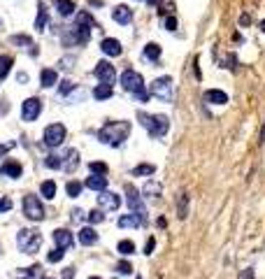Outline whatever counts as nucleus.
I'll list each match as a JSON object with an SVG mask.
<instances>
[{
    "label": "nucleus",
    "instance_id": "obj_1",
    "mask_svg": "<svg viewBox=\"0 0 265 279\" xmlns=\"http://www.w3.org/2000/svg\"><path fill=\"white\" fill-rule=\"evenodd\" d=\"M128 133H130V123L128 121H109L98 130V137H100V142H105L109 147H121L123 140L128 137Z\"/></svg>",
    "mask_w": 265,
    "mask_h": 279
},
{
    "label": "nucleus",
    "instance_id": "obj_2",
    "mask_svg": "<svg viewBox=\"0 0 265 279\" xmlns=\"http://www.w3.org/2000/svg\"><path fill=\"white\" fill-rule=\"evenodd\" d=\"M140 123L149 130L151 137H163V135L168 133V116L165 114H145V112H140L138 114Z\"/></svg>",
    "mask_w": 265,
    "mask_h": 279
},
{
    "label": "nucleus",
    "instance_id": "obj_3",
    "mask_svg": "<svg viewBox=\"0 0 265 279\" xmlns=\"http://www.w3.org/2000/svg\"><path fill=\"white\" fill-rule=\"evenodd\" d=\"M17 244L24 254H37L40 247H42V235H40L37 228H24L17 235Z\"/></svg>",
    "mask_w": 265,
    "mask_h": 279
},
{
    "label": "nucleus",
    "instance_id": "obj_4",
    "mask_svg": "<svg viewBox=\"0 0 265 279\" xmlns=\"http://www.w3.org/2000/svg\"><path fill=\"white\" fill-rule=\"evenodd\" d=\"M24 214L28 219H33V221H42L44 219V207H42V202L37 200L35 195H26L24 198Z\"/></svg>",
    "mask_w": 265,
    "mask_h": 279
},
{
    "label": "nucleus",
    "instance_id": "obj_5",
    "mask_svg": "<svg viewBox=\"0 0 265 279\" xmlns=\"http://www.w3.org/2000/svg\"><path fill=\"white\" fill-rule=\"evenodd\" d=\"M151 96H156V98H161V100H172V79L170 77H161V79H156L154 84H151Z\"/></svg>",
    "mask_w": 265,
    "mask_h": 279
},
{
    "label": "nucleus",
    "instance_id": "obj_6",
    "mask_svg": "<svg viewBox=\"0 0 265 279\" xmlns=\"http://www.w3.org/2000/svg\"><path fill=\"white\" fill-rule=\"evenodd\" d=\"M63 140H65V126H63V123H51V126H47V130H44V145L58 147V145H63Z\"/></svg>",
    "mask_w": 265,
    "mask_h": 279
},
{
    "label": "nucleus",
    "instance_id": "obj_7",
    "mask_svg": "<svg viewBox=\"0 0 265 279\" xmlns=\"http://www.w3.org/2000/svg\"><path fill=\"white\" fill-rule=\"evenodd\" d=\"M93 75L98 77V82L100 84H107V86H112L116 82V73H114V65L112 63H107V61H100L96 65V70H93Z\"/></svg>",
    "mask_w": 265,
    "mask_h": 279
},
{
    "label": "nucleus",
    "instance_id": "obj_8",
    "mask_svg": "<svg viewBox=\"0 0 265 279\" xmlns=\"http://www.w3.org/2000/svg\"><path fill=\"white\" fill-rule=\"evenodd\" d=\"M121 86H123L126 91L135 93L138 89L145 86V79H142L140 73H135V70H123V73H121Z\"/></svg>",
    "mask_w": 265,
    "mask_h": 279
},
{
    "label": "nucleus",
    "instance_id": "obj_9",
    "mask_svg": "<svg viewBox=\"0 0 265 279\" xmlns=\"http://www.w3.org/2000/svg\"><path fill=\"white\" fill-rule=\"evenodd\" d=\"M40 112H42L40 98H28V100H24V105H21V119H24V121H35L37 116H40Z\"/></svg>",
    "mask_w": 265,
    "mask_h": 279
},
{
    "label": "nucleus",
    "instance_id": "obj_10",
    "mask_svg": "<svg viewBox=\"0 0 265 279\" xmlns=\"http://www.w3.org/2000/svg\"><path fill=\"white\" fill-rule=\"evenodd\" d=\"M98 205L103 207V210H119V205H121V198L116 193H112V191H98Z\"/></svg>",
    "mask_w": 265,
    "mask_h": 279
},
{
    "label": "nucleus",
    "instance_id": "obj_11",
    "mask_svg": "<svg viewBox=\"0 0 265 279\" xmlns=\"http://www.w3.org/2000/svg\"><path fill=\"white\" fill-rule=\"evenodd\" d=\"M128 205H130V210L138 214L140 219H145L147 207H145V202H142V198H140V193L132 186H128Z\"/></svg>",
    "mask_w": 265,
    "mask_h": 279
},
{
    "label": "nucleus",
    "instance_id": "obj_12",
    "mask_svg": "<svg viewBox=\"0 0 265 279\" xmlns=\"http://www.w3.org/2000/svg\"><path fill=\"white\" fill-rule=\"evenodd\" d=\"M112 19L121 26H128L132 21V10L128 5H116L114 10H112Z\"/></svg>",
    "mask_w": 265,
    "mask_h": 279
},
{
    "label": "nucleus",
    "instance_id": "obj_13",
    "mask_svg": "<svg viewBox=\"0 0 265 279\" xmlns=\"http://www.w3.org/2000/svg\"><path fill=\"white\" fill-rule=\"evenodd\" d=\"M21 172H24V168H21V163H17V161H7V163L0 165V175L7 177V179H19Z\"/></svg>",
    "mask_w": 265,
    "mask_h": 279
},
{
    "label": "nucleus",
    "instance_id": "obj_14",
    "mask_svg": "<svg viewBox=\"0 0 265 279\" xmlns=\"http://www.w3.org/2000/svg\"><path fill=\"white\" fill-rule=\"evenodd\" d=\"M100 49H103V54H107V56H121V51H123L121 42L114 40V37H105L103 42H100Z\"/></svg>",
    "mask_w": 265,
    "mask_h": 279
},
{
    "label": "nucleus",
    "instance_id": "obj_15",
    "mask_svg": "<svg viewBox=\"0 0 265 279\" xmlns=\"http://www.w3.org/2000/svg\"><path fill=\"white\" fill-rule=\"evenodd\" d=\"M54 240H56V244H58V249H63V251H68V249L73 247V233L65 231V228L54 231Z\"/></svg>",
    "mask_w": 265,
    "mask_h": 279
},
{
    "label": "nucleus",
    "instance_id": "obj_16",
    "mask_svg": "<svg viewBox=\"0 0 265 279\" xmlns=\"http://www.w3.org/2000/svg\"><path fill=\"white\" fill-rule=\"evenodd\" d=\"M142 221L145 219H140L138 214H123V217H119V228H140L142 226Z\"/></svg>",
    "mask_w": 265,
    "mask_h": 279
},
{
    "label": "nucleus",
    "instance_id": "obj_17",
    "mask_svg": "<svg viewBox=\"0 0 265 279\" xmlns=\"http://www.w3.org/2000/svg\"><path fill=\"white\" fill-rule=\"evenodd\" d=\"M205 100L212 105H226L228 103V96L223 91H219V89H210V91L205 93Z\"/></svg>",
    "mask_w": 265,
    "mask_h": 279
},
{
    "label": "nucleus",
    "instance_id": "obj_18",
    "mask_svg": "<svg viewBox=\"0 0 265 279\" xmlns=\"http://www.w3.org/2000/svg\"><path fill=\"white\" fill-rule=\"evenodd\" d=\"M105 186H107V177L105 175H91L86 179V188H91V191H103Z\"/></svg>",
    "mask_w": 265,
    "mask_h": 279
},
{
    "label": "nucleus",
    "instance_id": "obj_19",
    "mask_svg": "<svg viewBox=\"0 0 265 279\" xmlns=\"http://www.w3.org/2000/svg\"><path fill=\"white\" fill-rule=\"evenodd\" d=\"M40 82H42L44 89H51V86L58 82V75H56V70H51V67H44L42 73H40Z\"/></svg>",
    "mask_w": 265,
    "mask_h": 279
},
{
    "label": "nucleus",
    "instance_id": "obj_20",
    "mask_svg": "<svg viewBox=\"0 0 265 279\" xmlns=\"http://www.w3.org/2000/svg\"><path fill=\"white\" fill-rule=\"evenodd\" d=\"M163 191V186L156 182V179H149V182L142 186V195H147V198H158Z\"/></svg>",
    "mask_w": 265,
    "mask_h": 279
},
{
    "label": "nucleus",
    "instance_id": "obj_21",
    "mask_svg": "<svg viewBox=\"0 0 265 279\" xmlns=\"http://www.w3.org/2000/svg\"><path fill=\"white\" fill-rule=\"evenodd\" d=\"M79 242L84 244V247H91V244L98 242V233L93 228H82L79 231Z\"/></svg>",
    "mask_w": 265,
    "mask_h": 279
},
{
    "label": "nucleus",
    "instance_id": "obj_22",
    "mask_svg": "<svg viewBox=\"0 0 265 279\" xmlns=\"http://www.w3.org/2000/svg\"><path fill=\"white\" fill-rule=\"evenodd\" d=\"M47 21H49V17H47V10H44V3H40L37 5V19H35V28L40 33L47 28Z\"/></svg>",
    "mask_w": 265,
    "mask_h": 279
},
{
    "label": "nucleus",
    "instance_id": "obj_23",
    "mask_svg": "<svg viewBox=\"0 0 265 279\" xmlns=\"http://www.w3.org/2000/svg\"><path fill=\"white\" fill-rule=\"evenodd\" d=\"M56 10L60 17H70L75 12V3L73 0H56Z\"/></svg>",
    "mask_w": 265,
    "mask_h": 279
},
{
    "label": "nucleus",
    "instance_id": "obj_24",
    "mask_svg": "<svg viewBox=\"0 0 265 279\" xmlns=\"http://www.w3.org/2000/svg\"><path fill=\"white\" fill-rule=\"evenodd\" d=\"M77 165H79V152L77 149H70V152H68V161L63 163V168H65V172H73Z\"/></svg>",
    "mask_w": 265,
    "mask_h": 279
},
{
    "label": "nucleus",
    "instance_id": "obj_25",
    "mask_svg": "<svg viewBox=\"0 0 265 279\" xmlns=\"http://www.w3.org/2000/svg\"><path fill=\"white\" fill-rule=\"evenodd\" d=\"M93 98H96V100H107V98H112V86L98 84L96 89H93Z\"/></svg>",
    "mask_w": 265,
    "mask_h": 279
},
{
    "label": "nucleus",
    "instance_id": "obj_26",
    "mask_svg": "<svg viewBox=\"0 0 265 279\" xmlns=\"http://www.w3.org/2000/svg\"><path fill=\"white\" fill-rule=\"evenodd\" d=\"M12 56H0V79H5L7 75H10V70H12Z\"/></svg>",
    "mask_w": 265,
    "mask_h": 279
},
{
    "label": "nucleus",
    "instance_id": "obj_27",
    "mask_svg": "<svg viewBox=\"0 0 265 279\" xmlns=\"http://www.w3.org/2000/svg\"><path fill=\"white\" fill-rule=\"evenodd\" d=\"M145 56L149 61H158V58H161V47H158L156 42H149L145 47Z\"/></svg>",
    "mask_w": 265,
    "mask_h": 279
},
{
    "label": "nucleus",
    "instance_id": "obj_28",
    "mask_svg": "<svg viewBox=\"0 0 265 279\" xmlns=\"http://www.w3.org/2000/svg\"><path fill=\"white\" fill-rule=\"evenodd\" d=\"M40 191H42V195L47 198V200H51L56 195V184L49 179V182H42V186H40Z\"/></svg>",
    "mask_w": 265,
    "mask_h": 279
},
{
    "label": "nucleus",
    "instance_id": "obj_29",
    "mask_svg": "<svg viewBox=\"0 0 265 279\" xmlns=\"http://www.w3.org/2000/svg\"><path fill=\"white\" fill-rule=\"evenodd\" d=\"M119 254H123V256L135 254V242H130V240H121L119 242Z\"/></svg>",
    "mask_w": 265,
    "mask_h": 279
},
{
    "label": "nucleus",
    "instance_id": "obj_30",
    "mask_svg": "<svg viewBox=\"0 0 265 279\" xmlns=\"http://www.w3.org/2000/svg\"><path fill=\"white\" fill-rule=\"evenodd\" d=\"M89 170L93 175H107V165L100 163V161H93V163H89Z\"/></svg>",
    "mask_w": 265,
    "mask_h": 279
},
{
    "label": "nucleus",
    "instance_id": "obj_31",
    "mask_svg": "<svg viewBox=\"0 0 265 279\" xmlns=\"http://www.w3.org/2000/svg\"><path fill=\"white\" fill-rule=\"evenodd\" d=\"M154 172H156V168H154V165L142 163V165H138V168L132 170V175H135V177H140V175H154Z\"/></svg>",
    "mask_w": 265,
    "mask_h": 279
},
{
    "label": "nucleus",
    "instance_id": "obj_32",
    "mask_svg": "<svg viewBox=\"0 0 265 279\" xmlns=\"http://www.w3.org/2000/svg\"><path fill=\"white\" fill-rule=\"evenodd\" d=\"M44 165H47V168H51V170H58L60 165V156H56V154H51V156H47L44 158Z\"/></svg>",
    "mask_w": 265,
    "mask_h": 279
},
{
    "label": "nucleus",
    "instance_id": "obj_33",
    "mask_svg": "<svg viewBox=\"0 0 265 279\" xmlns=\"http://www.w3.org/2000/svg\"><path fill=\"white\" fill-rule=\"evenodd\" d=\"M82 186H84L82 182H70L68 184V195H70V198H77V195L82 193Z\"/></svg>",
    "mask_w": 265,
    "mask_h": 279
},
{
    "label": "nucleus",
    "instance_id": "obj_34",
    "mask_svg": "<svg viewBox=\"0 0 265 279\" xmlns=\"http://www.w3.org/2000/svg\"><path fill=\"white\" fill-rule=\"evenodd\" d=\"M86 219H89L91 224H100V221H105V214L100 212V210H93V212L86 214Z\"/></svg>",
    "mask_w": 265,
    "mask_h": 279
},
{
    "label": "nucleus",
    "instance_id": "obj_35",
    "mask_svg": "<svg viewBox=\"0 0 265 279\" xmlns=\"http://www.w3.org/2000/svg\"><path fill=\"white\" fill-rule=\"evenodd\" d=\"M58 91H60V96H65V93L75 91V82H70V79H65V82H60Z\"/></svg>",
    "mask_w": 265,
    "mask_h": 279
},
{
    "label": "nucleus",
    "instance_id": "obj_36",
    "mask_svg": "<svg viewBox=\"0 0 265 279\" xmlns=\"http://www.w3.org/2000/svg\"><path fill=\"white\" fill-rule=\"evenodd\" d=\"M63 254H65L63 249H54V251H51V254L47 256V261H49V263H58L60 258H63Z\"/></svg>",
    "mask_w": 265,
    "mask_h": 279
},
{
    "label": "nucleus",
    "instance_id": "obj_37",
    "mask_svg": "<svg viewBox=\"0 0 265 279\" xmlns=\"http://www.w3.org/2000/svg\"><path fill=\"white\" fill-rule=\"evenodd\" d=\"M116 272H119V274H130L132 272V265L128 261H123V263H119V265H116Z\"/></svg>",
    "mask_w": 265,
    "mask_h": 279
},
{
    "label": "nucleus",
    "instance_id": "obj_38",
    "mask_svg": "<svg viewBox=\"0 0 265 279\" xmlns=\"http://www.w3.org/2000/svg\"><path fill=\"white\" fill-rule=\"evenodd\" d=\"M132 96H135V98H138V100H140V103H147V100H149V91H147V89H145V86H142V89H138V91H135V93H132Z\"/></svg>",
    "mask_w": 265,
    "mask_h": 279
},
{
    "label": "nucleus",
    "instance_id": "obj_39",
    "mask_svg": "<svg viewBox=\"0 0 265 279\" xmlns=\"http://www.w3.org/2000/svg\"><path fill=\"white\" fill-rule=\"evenodd\" d=\"M14 44H24V47H30V37H24V35H14L12 37Z\"/></svg>",
    "mask_w": 265,
    "mask_h": 279
},
{
    "label": "nucleus",
    "instance_id": "obj_40",
    "mask_svg": "<svg viewBox=\"0 0 265 279\" xmlns=\"http://www.w3.org/2000/svg\"><path fill=\"white\" fill-rule=\"evenodd\" d=\"M12 210V200L10 198H0V212H10Z\"/></svg>",
    "mask_w": 265,
    "mask_h": 279
},
{
    "label": "nucleus",
    "instance_id": "obj_41",
    "mask_svg": "<svg viewBox=\"0 0 265 279\" xmlns=\"http://www.w3.org/2000/svg\"><path fill=\"white\" fill-rule=\"evenodd\" d=\"M186 202H188V195H181V202H179V217L181 219L186 217Z\"/></svg>",
    "mask_w": 265,
    "mask_h": 279
},
{
    "label": "nucleus",
    "instance_id": "obj_42",
    "mask_svg": "<svg viewBox=\"0 0 265 279\" xmlns=\"http://www.w3.org/2000/svg\"><path fill=\"white\" fill-rule=\"evenodd\" d=\"M165 28H168V31H177V19L175 17H168V19H165Z\"/></svg>",
    "mask_w": 265,
    "mask_h": 279
},
{
    "label": "nucleus",
    "instance_id": "obj_43",
    "mask_svg": "<svg viewBox=\"0 0 265 279\" xmlns=\"http://www.w3.org/2000/svg\"><path fill=\"white\" fill-rule=\"evenodd\" d=\"M154 244H156V240L149 237V240H147V247H145V254H151V251H154Z\"/></svg>",
    "mask_w": 265,
    "mask_h": 279
},
{
    "label": "nucleus",
    "instance_id": "obj_44",
    "mask_svg": "<svg viewBox=\"0 0 265 279\" xmlns=\"http://www.w3.org/2000/svg\"><path fill=\"white\" fill-rule=\"evenodd\" d=\"M240 279H253V270H251V267L242 270V272H240Z\"/></svg>",
    "mask_w": 265,
    "mask_h": 279
},
{
    "label": "nucleus",
    "instance_id": "obj_45",
    "mask_svg": "<svg viewBox=\"0 0 265 279\" xmlns=\"http://www.w3.org/2000/svg\"><path fill=\"white\" fill-rule=\"evenodd\" d=\"M73 277H75V270H73V267L63 270V279H73Z\"/></svg>",
    "mask_w": 265,
    "mask_h": 279
},
{
    "label": "nucleus",
    "instance_id": "obj_46",
    "mask_svg": "<svg viewBox=\"0 0 265 279\" xmlns=\"http://www.w3.org/2000/svg\"><path fill=\"white\" fill-rule=\"evenodd\" d=\"M12 142H10V145H0V156H3V154H5V152H10V149H12Z\"/></svg>",
    "mask_w": 265,
    "mask_h": 279
},
{
    "label": "nucleus",
    "instance_id": "obj_47",
    "mask_svg": "<svg viewBox=\"0 0 265 279\" xmlns=\"http://www.w3.org/2000/svg\"><path fill=\"white\" fill-rule=\"evenodd\" d=\"M82 214H84L82 210H73V219H75V221H79V219H82Z\"/></svg>",
    "mask_w": 265,
    "mask_h": 279
},
{
    "label": "nucleus",
    "instance_id": "obj_48",
    "mask_svg": "<svg viewBox=\"0 0 265 279\" xmlns=\"http://www.w3.org/2000/svg\"><path fill=\"white\" fill-rule=\"evenodd\" d=\"M265 142V126H263V133H260V145Z\"/></svg>",
    "mask_w": 265,
    "mask_h": 279
},
{
    "label": "nucleus",
    "instance_id": "obj_49",
    "mask_svg": "<svg viewBox=\"0 0 265 279\" xmlns=\"http://www.w3.org/2000/svg\"><path fill=\"white\" fill-rule=\"evenodd\" d=\"M260 31L265 33V19H263V21H260Z\"/></svg>",
    "mask_w": 265,
    "mask_h": 279
},
{
    "label": "nucleus",
    "instance_id": "obj_50",
    "mask_svg": "<svg viewBox=\"0 0 265 279\" xmlns=\"http://www.w3.org/2000/svg\"><path fill=\"white\" fill-rule=\"evenodd\" d=\"M89 279H103V277H89Z\"/></svg>",
    "mask_w": 265,
    "mask_h": 279
},
{
    "label": "nucleus",
    "instance_id": "obj_51",
    "mask_svg": "<svg viewBox=\"0 0 265 279\" xmlns=\"http://www.w3.org/2000/svg\"><path fill=\"white\" fill-rule=\"evenodd\" d=\"M42 279H51V277H42Z\"/></svg>",
    "mask_w": 265,
    "mask_h": 279
},
{
    "label": "nucleus",
    "instance_id": "obj_52",
    "mask_svg": "<svg viewBox=\"0 0 265 279\" xmlns=\"http://www.w3.org/2000/svg\"><path fill=\"white\" fill-rule=\"evenodd\" d=\"M138 279H142V277H138Z\"/></svg>",
    "mask_w": 265,
    "mask_h": 279
},
{
    "label": "nucleus",
    "instance_id": "obj_53",
    "mask_svg": "<svg viewBox=\"0 0 265 279\" xmlns=\"http://www.w3.org/2000/svg\"><path fill=\"white\" fill-rule=\"evenodd\" d=\"M149 3H151V0H149Z\"/></svg>",
    "mask_w": 265,
    "mask_h": 279
}]
</instances>
